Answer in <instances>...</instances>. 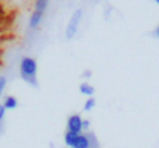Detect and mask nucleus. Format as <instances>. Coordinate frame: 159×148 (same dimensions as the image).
<instances>
[{"label":"nucleus","mask_w":159,"mask_h":148,"mask_svg":"<svg viewBox=\"0 0 159 148\" xmlns=\"http://www.w3.org/2000/svg\"><path fill=\"white\" fill-rule=\"evenodd\" d=\"M4 116H6V108L3 106V104H0V122H3Z\"/></svg>","instance_id":"9d476101"},{"label":"nucleus","mask_w":159,"mask_h":148,"mask_svg":"<svg viewBox=\"0 0 159 148\" xmlns=\"http://www.w3.org/2000/svg\"><path fill=\"white\" fill-rule=\"evenodd\" d=\"M98 148H99V147H98Z\"/></svg>","instance_id":"4468645a"},{"label":"nucleus","mask_w":159,"mask_h":148,"mask_svg":"<svg viewBox=\"0 0 159 148\" xmlns=\"http://www.w3.org/2000/svg\"><path fill=\"white\" fill-rule=\"evenodd\" d=\"M49 2L50 0H35L34 11L31 13L30 21H28V25H30L31 30H36L42 24V20H43V16L48 10Z\"/></svg>","instance_id":"7ed1b4c3"},{"label":"nucleus","mask_w":159,"mask_h":148,"mask_svg":"<svg viewBox=\"0 0 159 148\" xmlns=\"http://www.w3.org/2000/svg\"><path fill=\"white\" fill-rule=\"evenodd\" d=\"M6 85H7V78H6L4 76H0V96H2V94L4 92Z\"/></svg>","instance_id":"1a4fd4ad"},{"label":"nucleus","mask_w":159,"mask_h":148,"mask_svg":"<svg viewBox=\"0 0 159 148\" xmlns=\"http://www.w3.org/2000/svg\"><path fill=\"white\" fill-rule=\"evenodd\" d=\"M36 74H38V63L31 56H24L20 60V76L25 82L32 87H36Z\"/></svg>","instance_id":"f03ea898"},{"label":"nucleus","mask_w":159,"mask_h":148,"mask_svg":"<svg viewBox=\"0 0 159 148\" xmlns=\"http://www.w3.org/2000/svg\"><path fill=\"white\" fill-rule=\"evenodd\" d=\"M88 130H89V120L84 119V122H82V132H88Z\"/></svg>","instance_id":"9b49d317"},{"label":"nucleus","mask_w":159,"mask_h":148,"mask_svg":"<svg viewBox=\"0 0 159 148\" xmlns=\"http://www.w3.org/2000/svg\"><path fill=\"white\" fill-rule=\"evenodd\" d=\"M82 122H84V119H82L81 115H78V113H74V115L69 116V119H67V132L75 133V134L84 133L82 132Z\"/></svg>","instance_id":"39448f33"},{"label":"nucleus","mask_w":159,"mask_h":148,"mask_svg":"<svg viewBox=\"0 0 159 148\" xmlns=\"http://www.w3.org/2000/svg\"><path fill=\"white\" fill-rule=\"evenodd\" d=\"M95 105H96V101H95L93 96L88 98L87 101H85V104H84V112H91V110L95 108Z\"/></svg>","instance_id":"6e6552de"},{"label":"nucleus","mask_w":159,"mask_h":148,"mask_svg":"<svg viewBox=\"0 0 159 148\" xmlns=\"http://www.w3.org/2000/svg\"><path fill=\"white\" fill-rule=\"evenodd\" d=\"M155 35H157V36H158V38H159V25H158V27H157V30H155Z\"/></svg>","instance_id":"f8f14e48"},{"label":"nucleus","mask_w":159,"mask_h":148,"mask_svg":"<svg viewBox=\"0 0 159 148\" xmlns=\"http://www.w3.org/2000/svg\"><path fill=\"white\" fill-rule=\"evenodd\" d=\"M81 18H82V10L77 8L74 13L71 14V17L69 18V22L66 25V38L67 39H73L77 35V31L81 24Z\"/></svg>","instance_id":"20e7f679"},{"label":"nucleus","mask_w":159,"mask_h":148,"mask_svg":"<svg viewBox=\"0 0 159 148\" xmlns=\"http://www.w3.org/2000/svg\"><path fill=\"white\" fill-rule=\"evenodd\" d=\"M80 92H81L82 95L91 98V96H93V94H95V88H93L89 82H81V84H80Z\"/></svg>","instance_id":"0eeeda50"},{"label":"nucleus","mask_w":159,"mask_h":148,"mask_svg":"<svg viewBox=\"0 0 159 148\" xmlns=\"http://www.w3.org/2000/svg\"><path fill=\"white\" fill-rule=\"evenodd\" d=\"M64 144L69 148H98L93 134L89 133H64Z\"/></svg>","instance_id":"f257e3e1"},{"label":"nucleus","mask_w":159,"mask_h":148,"mask_svg":"<svg viewBox=\"0 0 159 148\" xmlns=\"http://www.w3.org/2000/svg\"><path fill=\"white\" fill-rule=\"evenodd\" d=\"M3 106L6 108V110H13L18 106V99L13 95H7L3 101Z\"/></svg>","instance_id":"423d86ee"},{"label":"nucleus","mask_w":159,"mask_h":148,"mask_svg":"<svg viewBox=\"0 0 159 148\" xmlns=\"http://www.w3.org/2000/svg\"><path fill=\"white\" fill-rule=\"evenodd\" d=\"M154 2H155V3H157V4H158V6H159V0H154Z\"/></svg>","instance_id":"ddd939ff"}]
</instances>
